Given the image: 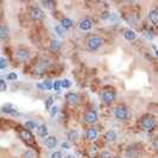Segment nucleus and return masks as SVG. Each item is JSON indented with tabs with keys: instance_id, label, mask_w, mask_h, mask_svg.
<instances>
[{
	"instance_id": "5",
	"label": "nucleus",
	"mask_w": 158,
	"mask_h": 158,
	"mask_svg": "<svg viewBox=\"0 0 158 158\" xmlns=\"http://www.w3.org/2000/svg\"><path fill=\"white\" fill-rule=\"evenodd\" d=\"M29 57H30V51L27 49L21 48V49H18L16 52V58L19 62H25Z\"/></svg>"
},
{
	"instance_id": "8",
	"label": "nucleus",
	"mask_w": 158,
	"mask_h": 158,
	"mask_svg": "<svg viewBox=\"0 0 158 158\" xmlns=\"http://www.w3.org/2000/svg\"><path fill=\"white\" fill-rule=\"evenodd\" d=\"M101 99L106 103H111L113 100L115 99V93L113 90H105L101 93Z\"/></svg>"
},
{
	"instance_id": "12",
	"label": "nucleus",
	"mask_w": 158,
	"mask_h": 158,
	"mask_svg": "<svg viewBox=\"0 0 158 158\" xmlns=\"http://www.w3.org/2000/svg\"><path fill=\"white\" fill-rule=\"evenodd\" d=\"M84 120H86L88 124H94V122L98 120L96 112H87L86 115H84Z\"/></svg>"
},
{
	"instance_id": "29",
	"label": "nucleus",
	"mask_w": 158,
	"mask_h": 158,
	"mask_svg": "<svg viewBox=\"0 0 158 158\" xmlns=\"http://www.w3.org/2000/svg\"><path fill=\"white\" fill-rule=\"evenodd\" d=\"M71 87V81L70 80H62V88H70Z\"/></svg>"
},
{
	"instance_id": "41",
	"label": "nucleus",
	"mask_w": 158,
	"mask_h": 158,
	"mask_svg": "<svg viewBox=\"0 0 158 158\" xmlns=\"http://www.w3.org/2000/svg\"><path fill=\"white\" fill-rule=\"evenodd\" d=\"M65 158H76V157H75L74 155H70V153H69V155H67V156H65Z\"/></svg>"
},
{
	"instance_id": "9",
	"label": "nucleus",
	"mask_w": 158,
	"mask_h": 158,
	"mask_svg": "<svg viewBox=\"0 0 158 158\" xmlns=\"http://www.w3.org/2000/svg\"><path fill=\"white\" fill-rule=\"evenodd\" d=\"M65 100L70 106H76L79 102V95L76 93H68L65 95Z\"/></svg>"
},
{
	"instance_id": "27",
	"label": "nucleus",
	"mask_w": 158,
	"mask_h": 158,
	"mask_svg": "<svg viewBox=\"0 0 158 158\" xmlns=\"http://www.w3.org/2000/svg\"><path fill=\"white\" fill-rule=\"evenodd\" d=\"M125 155L128 158H133L134 155H136V150H134L133 147H128V149L126 150V153H125Z\"/></svg>"
},
{
	"instance_id": "30",
	"label": "nucleus",
	"mask_w": 158,
	"mask_h": 158,
	"mask_svg": "<svg viewBox=\"0 0 158 158\" xmlns=\"http://www.w3.org/2000/svg\"><path fill=\"white\" fill-rule=\"evenodd\" d=\"M55 32H56L58 36H63V33H64V29H63L61 25H57V26H55Z\"/></svg>"
},
{
	"instance_id": "37",
	"label": "nucleus",
	"mask_w": 158,
	"mask_h": 158,
	"mask_svg": "<svg viewBox=\"0 0 158 158\" xmlns=\"http://www.w3.org/2000/svg\"><path fill=\"white\" fill-rule=\"evenodd\" d=\"M108 17H109V13H108V12H103V13L101 14V18H102V20H107L108 19Z\"/></svg>"
},
{
	"instance_id": "24",
	"label": "nucleus",
	"mask_w": 158,
	"mask_h": 158,
	"mask_svg": "<svg viewBox=\"0 0 158 158\" xmlns=\"http://www.w3.org/2000/svg\"><path fill=\"white\" fill-rule=\"evenodd\" d=\"M25 127H26V130H33V128H37L38 126H37V124L35 122V121H32V120H27L26 122H25Z\"/></svg>"
},
{
	"instance_id": "17",
	"label": "nucleus",
	"mask_w": 158,
	"mask_h": 158,
	"mask_svg": "<svg viewBox=\"0 0 158 158\" xmlns=\"http://www.w3.org/2000/svg\"><path fill=\"white\" fill-rule=\"evenodd\" d=\"M149 19L152 24H158V11L157 10H151L149 12Z\"/></svg>"
},
{
	"instance_id": "25",
	"label": "nucleus",
	"mask_w": 158,
	"mask_h": 158,
	"mask_svg": "<svg viewBox=\"0 0 158 158\" xmlns=\"http://www.w3.org/2000/svg\"><path fill=\"white\" fill-rule=\"evenodd\" d=\"M88 156L90 158H95L98 156V149L95 146H92L89 150H88Z\"/></svg>"
},
{
	"instance_id": "40",
	"label": "nucleus",
	"mask_w": 158,
	"mask_h": 158,
	"mask_svg": "<svg viewBox=\"0 0 158 158\" xmlns=\"http://www.w3.org/2000/svg\"><path fill=\"white\" fill-rule=\"evenodd\" d=\"M62 147H64V149H69V144H65V143H63V144H62Z\"/></svg>"
},
{
	"instance_id": "23",
	"label": "nucleus",
	"mask_w": 158,
	"mask_h": 158,
	"mask_svg": "<svg viewBox=\"0 0 158 158\" xmlns=\"http://www.w3.org/2000/svg\"><path fill=\"white\" fill-rule=\"evenodd\" d=\"M61 48V43H59L57 40H54L51 43H50V50L51 51H57Z\"/></svg>"
},
{
	"instance_id": "34",
	"label": "nucleus",
	"mask_w": 158,
	"mask_h": 158,
	"mask_svg": "<svg viewBox=\"0 0 158 158\" xmlns=\"http://www.w3.org/2000/svg\"><path fill=\"white\" fill-rule=\"evenodd\" d=\"M0 90L1 92H5L6 90V82H5V80L4 79H1V81H0Z\"/></svg>"
},
{
	"instance_id": "20",
	"label": "nucleus",
	"mask_w": 158,
	"mask_h": 158,
	"mask_svg": "<svg viewBox=\"0 0 158 158\" xmlns=\"http://www.w3.org/2000/svg\"><path fill=\"white\" fill-rule=\"evenodd\" d=\"M61 26L65 30V29H70L71 26H73V21L70 18H63V19L61 20Z\"/></svg>"
},
{
	"instance_id": "35",
	"label": "nucleus",
	"mask_w": 158,
	"mask_h": 158,
	"mask_svg": "<svg viewBox=\"0 0 158 158\" xmlns=\"http://www.w3.org/2000/svg\"><path fill=\"white\" fill-rule=\"evenodd\" d=\"M51 158H62V152L59 151H55L51 153Z\"/></svg>"
},
{
	"instance_id": "11",
	"label": "nucleus",
	"mask_w": 158,
	"mask_h": 158,
	"mask_svg": "<svg viewBox=\"0 0 158 158\" xmlns=\"http://www.w3.org/2000/svg\"><path fill=\"white\" fill-rule=\"evenodd\" d=\"M79 26L82 31H88V30L92 29V21H90V19H88V18H84V19H82L80 21Z\"/></svg>"
},
{
	"instance_id": "33",
	"label": "nucleus",
	"mask_w": 158,
	"mask_h": 158,
	"mask_svg": "<svg viewBox=\"0 0 158 158\" xmlns=\"http://www.w3.org/2000/svg\"><path fill=\"white\" fill-rule=\"evenodd\" d=\"M100 158H111V153H109V151L105 150V151L100 152Z\"/></svg>"
},
{
	"instance_id": "22",
	"label": "nucleus",
	"mask_w": 158,
	"mask_h": 158,
	"mask_svg": "<svg viewBox=\"0 0 158 158\" xmlns=\"http://www.w3.org/2000/svg\"><path fill=\"white\" fill-rule=\"evenodd\" d=\"M127 23H130L131 25H137L138 24V18H137V16L136 14H133V13H131L130 16H127Z\"/></svg>"
},
{
	"instance_id": "15",
	"label": "nucleus",
	"mask_w": 158,
	"mask_h": 158,
	"mask_svg": "<svg viewBox=\"0 0 158 158\" xmlns=\"http://www.w3.org/2000/svg\"><path fill=\"white\" fill-rule=\"evenodd\" d=\"M86 137L89 139V140H95V139L98 138V131L95 128H89L86 132Z\"/></svg>"
},
{
	"instance_id": "19",
	"label": "nucleus",
	"mask_w": 158,
	"mask_h": 158,
	"mask_svg": "<svg viewBox=\"0 0 158 158\" xmlns=\"http://www.w3.org/2000/svg\"><path fill=\"white\" fill-rule=\"evenodd\" d=\"M37 134L40 137H46L48 136V127L45 125H40L37 127Z\"/></svg>"
},
{
	"instance_id": "18",
	"label": "nucleus",
	"mask_w": 158,
	"mask_h": 158,
	"mask_svg": "<svg viewBox=\"0 0 158 158\" xmlns=\"http://www.w3.org/2000/svg\"><path fill=\"white\" fill-rule=\"evenodd\" d=\"M105 139H106V141H108V143L114 141V140L117 139V133H115V131H108V132H106Z\"/></svg>"
},
{
	"instance_id": "13",
	"label": "nucleus",
	"mask_w": 158,
	"mask_h": 158,
	"mask_svg": "<svg viewBox=\"0 0 158 158\" xmlns=\"http://www.w3.org/2000/svg\"><path fill=\"white\" fill-rule=\"evenodd\" d=\"M1 111L4 112V113H6V114H11V115H18V112L13 108V106L10 103V105H5V106H2L1 107Z\"/></svg>"
},
{
	"instance_id": "7",
	"label": "nucleus",
	"mask_w": 158,
	"mask_h": 158,
	"mask_svg": "<svg viewBox=\"0 0 158 158\" xmlns=\"http://www.w3.org/2000/svg\"><path fill=\"white\" fill-rule=\"evenodd\" d=\"M30 16L33 20H42L44 18V12L40 7H32L30 11Z\"/></svg>"
},
{
	"instance_id": "39",
	"label": "nucleus",
	"mask_w": 158,
	"mask_h": 158,
	"mask_svg": "<svg viewBox=\"0 0 158 158\" xmlns=\"http://www.w3.org/2000/svg\"><path fill=\"white\" fill-rule=\"evenodd\" d=\"M43 4H44L45 6H51V5H52V2H50V1H48V2H46V1H44Z\"/></svg>"
},
{
	"instance_id": "3",
	"label": "nucleus",
	"mask_w": 158,
	"mask_h": 158,
	"mask_svg": "<svg viewBox=\"0 0 158 158\" xmlns=\"http://www.w3.org/2000/svg\"><path fill=\"white\" fill-rule=\"evenodd\" d=\"M87 45H88V49L92 50V51H95L98 50L100 46L102 45V40L98 37V36H90L88 38V42H87Z\"/></svg>"
},
{
	"instance_id": "4",
	"label": "nucleus",
	"mask_w": 158,
	"mask_h": 158,
	"mask_svg": "<svg viewBox=\"0 0 158 158\" xmlns=\"http://www.w3.org/2000/svg\"><path fill=\"white\" fill-rule=\"evenodd\" d=\"M114 117L118 119V120H126L128 118V111L125 106H118L115 109H114Z\"/></svg>"
},
{
	"instance_id": "21",
	"label": "nucleus",
	"mask_w": 158,
	"mask_h": 158,
	"mask_svg": "<svg viewBox=\"0 0 158 158\" xmlns=\"http://www.w3.org/2000/svg\"><path fill=\"white\" fill-rule=\"evenodd\" d=\"M8 36V29L6 25H1L0 26V38L1 40H6Z\"/></svg>"
},
{
	"instance_id": "10",
	"label": "nucleus",
	"mask_w": 158,
	"mask_h": 158,
	"mask_svg": "<svg viewBox=\"0 0 158 158\" xmlns=\"http://www.w3.org/2000/svg\"><path fill=\"white\" fill-rule=\"evenodd\" d=\"M44 145H45L48 149H54V147L57 145V140H56L55 137L49 136V137H46L45 140H44Z\"/></svg>"
},
{
	"instance_id": "36",
	"label": "nucleus",
	"mask_w": 158,
	"mask_h": 158,
	"mask_svg": "<svg viewBox=\"0 0 158 158\" xmlns=\"http://www.w3.org/2000/svg\"><path fill=\"white\" fill-rule=\"evenodd\" d=\"M6 68V59L4 57L0 58V69H5Z\"/></svg>"
},
{
	"instance_id": "32",
	"label": "nucleus",
	"mask_w": 158,
	"mask_h": 158,
	"mask_svg": "<svg viewBox=\"0 0 158 158\" xmlns=\"http://www.w3.org/2000/svg\"><path fill=\"white\" fill-rule=\"evenodd\" d=\"M17 74L16 73H10V74H7L6 75V79L7 80H10V81H13V80H17Z\"/></svg>"
},
{
	"instance_id": "42",
	"label": "nucleus",
	"mask_w": 158,
	"mask_h": 158,
	"mask_svg": "<svg viewBox=\"0 0 158 158\" xmlns=\"http://www.w3.org/2000/svg\"><path fill=\"white\" fill-rule=\"evenodd\" d=\"M114 158H121V157H119V156H117V157H114Z\"/></svg>"
},
{
	"instance_id": "6",
	"label": "nucleus",
	"mask_w": 158,
	"mask_h": 158,
	"mask_svg": "<svg viewBox=\"0 0 158 158\" xmlns=\"http://www.w3.org/2000/svg\"><path fill=\"white\" fill-rule=\"evenodd\" d=\"M19 134H20V138L23 139L24 141L30 143V144H33V143H35V138H33V136H32V133H31L30 130H20Z\"/></svg>"
},
{
	"instance_id": "16",
	"label": "nucleus",
	"mask_w": 158,
	"mask_h": 158,
	"mask_svg": "<svg viewBox=\"0 0 158 158\" xmlns=\"http://www.w3.org/2000/svg\"><path fill=\"white\" fill-rule=\"evenodd\" d=\"M68 139H69V141H71V143L77 141V139H79V132H77L76 130H70V131L68 132Z\"/></svg>"
},
{
	"instance_id": "38",
	"label": "nucleus",
	"mask_w": 158,
	"mask_h": 158,
	"mask_svg": "<svg viewBox=\"0 0 158 158\" xmlns=\"http://www.w3.org/2000/svg\"><path fill=\"white\" fill-rule=\"evenodd\" d=\"M57 112H58V108H57L56 106H54V107L51 108V115H55Z\"/></svg>"
},
{
	"instance_id": "28",
	"label": "nucleus",
	"mask_w": 158,
	"mask_h": 158,
	"mask_svg": "<svg viewBox=\"0 0 158 158\" xmlns=\"http://www.w3.org/2000/svg\"><path fill=\"white\" fill-rule=\"evenodd\" d=\"M52 103H54V99L52 98H49V99L45 101V109H51L54 106H52Z\"/></svg>"
},
{
	"instance_id": "1",
	"label": "nucleus",
	"mask_w": 158,
	"mask_h": 158,
	"mask_svg": "<svg viewBox=\"0 0 158 158\" xmlns=\"http://www.w3.org/2000/svg\"><path fill=\"white\" fill-rule=\"evenodd\" d=\"M140 126L145 131H151V130H153L156 127V121L152 117L145 115V117H143L140 119Z\"/></svg>"
},
{
	"instance_id": "31",
	"label": "nucleus",
	"mask_w": 158,
	"mask_h": 158,
	"mask_svg": "<svg viewBox=\"0 0 158 158\" xmlns=\"http://www.w3.org/2000/svg\"><path fill=\"white\" fill-rule=\"evenodd\" d=\"M61 88H62V81H55L54 82V89L56 92H58Z\"/></svg>"
},
{
	"instance_id": "43",
	"label": "nucleus",
	"mask_w": 158,
	"mask_h": 158,
	"mask_svg": "<svg viewBox=\"0 0 158 158\" xmlns=\"http://www.w3.org/2000/svg\"><path fill=\"white\" fill-rule=\"evenodd\" d=\"M156 54H157V56H158V51H156Z\"/></svg>"
},
{
	"instance_id": "2",
	"label": "nucleus",
	"mask_w": 158,
	"mask_h": 158,
	"mask_svg": "<svg viewBox=\"0 0 158 158\" xmlns=\"http://www.w3.org/2000/svg\"><path fill=\"white\" fill-rule=\"evenodd\" d=\"M48 65H49V59L42 58L40 62H38V64L36 65V68L33 69V75H35V76H40V75H43V74L45 73Z\"/></svg>"
},
{
	"instance_id": "14",
	"label": "nucleus",
	"mask_w": 158,
	"mask_h": 158,
	"mask_svg": "<svg viewBox=\"0 0 158 158\" xmlns=\"http://www.w3.org/2000/svg\"><path fill=\"white\" fill-rule=\"evenodd\" d=\"M124 37H125V40H134L137 38V35H136V32L133 31V30H126L125 32H124Z\"/></svg>"
},
{
	"instance_id": "26",
	"label": "nucleus",
	"mask_w": 158,
	"mask_h": 158,
	"mask_svg": "<svg viewBox=\"0 0 158 158\" xmlns=\"http://www.w3.org/2000/svg\"><path fill=\"white\" fill-rule=\"evenodd\" d=\"M23 157L24 158H36V155H35L33 151H31V150H26V151H24Z\"/></svg>"
}]
</instances>
